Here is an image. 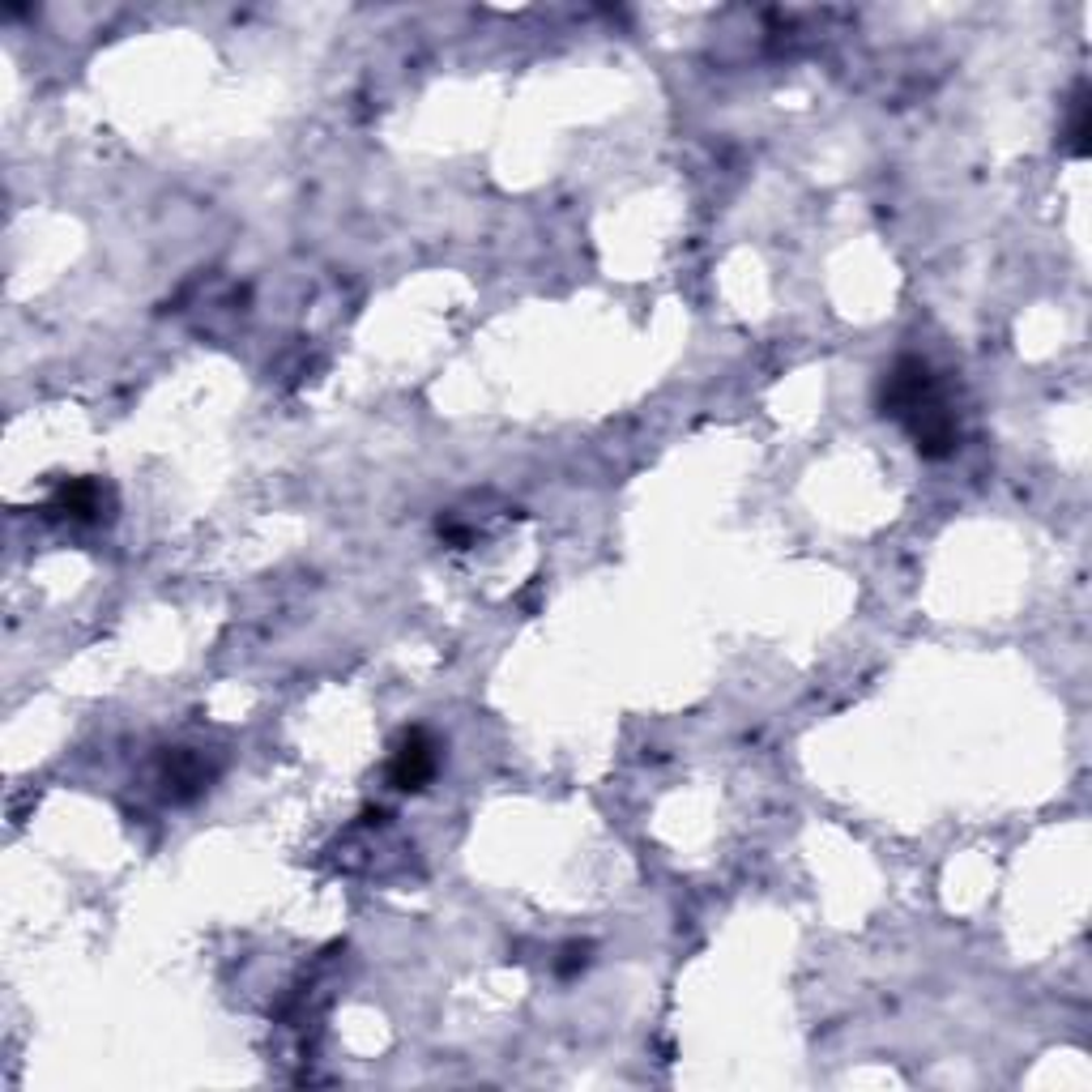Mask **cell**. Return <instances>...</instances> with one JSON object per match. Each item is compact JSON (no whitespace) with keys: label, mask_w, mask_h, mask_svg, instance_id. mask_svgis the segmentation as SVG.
Instances as JSON below:
<instances>
[{"label":"cell","mask_w":1092,"mask_h":1092,"mask_svg":"<svg viewBox=\"0 0 1092 1092\" xmlns=\"http://www.w3.org/2000/svg\"><path fill=\"white\" fill-rule=\"evenodd\" d=\"M879 410H884V418H896L913 436V448L926 462H943V456L956 452V440H961L956 414L947 410L939 393V376L931 372L926 359L918 355L896 359V367L879 384Z\"/></svg>","instance_id":"1"},{"label":"cell","mask_w":1092,"mask_h":1092,"mask_svg":"<svg viewBox=\"0 0 1092 1092\" xmlns=\"http://www.w3.org/2000/svg\"><path fill=\"white\" fill-rule=\"evenodd\" d=\"M1088 137H1092V124H1088V90L1080 86L1075 90V102H1071V120H1067V154L1071 158H1088Z\"/></svg>","instance_id":"3"},{"label":"cell","mask_w":1092,"mask_h":1092,"mask_svg":"<svg viewBox=\"0 0 1092 1092\" xmlns=\"http://www.w3.org/2000/svg\"><path fill=\"white\" fill-rule=\"evenodd\" d=\"M436 768H440V743L432 738V730L410 726L397 738L393 756H389V781H393V790H406V794L427 790V781L436 777Z\"/></svg>","instance_id":"2"},{"label":"cell","mask_w":1092,"mask_h":1092,"mask_svg":"<svg viewBox=\"0 0 1092 1092\" xmlns=\"http://www.w3.org/2000/svg\"><path fill=\"white\" fill-rule=\"evenodd\" d=\"M585 965H589V943H568L563 947V961L555 969H559V977H577Z\"/></svg>","instance_id":"5"},{"label":"cell","mask_w":1092,"mask_h":1092,"mask_svg":"<svg viewBox=\"0 0 1092 1092\" xmlns=\"http://www.w3.org/2000/svg\"><path fill=\"white\" fill-rule=\"evenodd\" d=\"M56 504L68 512V517H78V521H90L98 512V486L94 482H73V486H64Z\"/></svg>","instance_id":"4"}]
</instances>
